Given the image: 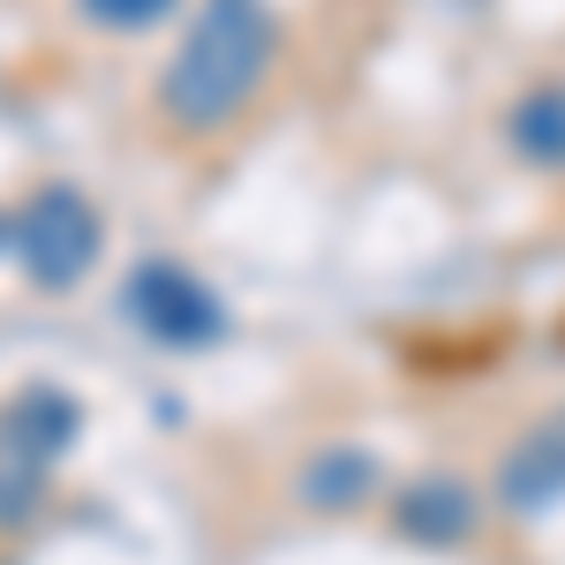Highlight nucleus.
<instances>
[{
    "instance_id": "f03ea898",
    "label": "nucleus",
    "mask_w": 565,
    "mask_h": 565,
    "mask_svg": "<svg viewBox=\"0 0 565 565\" xmlns=\"http://www.w3.org/2000/svg\"><path fill=\"white\" fill-rule=\"evenodd\" d=\"M8 226H15V257H23V271H31L39 287H53V295L76 287L90 264H98V212H90L84 189H68V181H45Z\"/></svg>"
},
{
    "instance_id": "6e6552de",
    "label": "nucleus",
    "mask_w": 565,
    "mask_h": 565,
    "mask_svg": "<svg viewBox=\"0 0 565 565\" xmlns=\"http://www.w3.org/2000/svg\"><path fill=\"white\" fill-rule=\"evenodd\" d=\"M76 8H84V23H98V31H151V23L174 15V0H76Z\"/></svg>"
},
{
    "instance_id": "423d86ee",
    "label": "nucleus",
    "mask_w": 565,
    "mask_h": 565,
    "mask_svg": "<svg viewBox=\"0 0 565 565\" xmlns=\"http://www.w3.org/2000/svg\"><path fill=\"white\" fill-rule=\"evenodd\" d=\"M505 136H513V151H521L527 167L565 174V84L521 90V98H513V114H505Z\"/></svg>"
},
{
    "instance_id": "20e7f679",
    "label": "nucleus",
    "mask_w": 565,
    "mask_h": 565,
    "mask_svg": "<svg viewBox=\"0 0 565 565\" xmlns=\"http://www.w3.org/2000/svg\"><path fill=\"white\" fill-rule=\"evenodd\" d=\"M498 490H505V505H521V513L558 505L565 498V415L535 423V430L498 460Z\"/></svg>"
},
{
    "instance_id": "1a4fd4ad",
    "label": "nucleus",
    "mask_w": 565,
    "mask_h": 565,
    "mask_svg": "<svg viewBox=\"0 0 565 565\" xmlns=\"http://www.w3.org/2000/svg\"><path fill=\"white\" fill-rule=\"evenodd\" d=\"M0 242H15V226H8V218H0Z\"/></svg>"
},
{
    "instance_id": "f257e3e1",
    "label": "nucleus",
    "mask_w": 565,
    "mask_h": 565,
    "mask_svg": "<svg viewBox=\"0 0 565 565\" xmlns=\"http://www.w3.org/2000/svg\"><path fill=\"white\" fill-rule=\"evenodd\" d=\"M271 45H279V31H271L264 0H204L196 23L181 31L167 76H159V114L181 136L226 129L257 98L264 68H271Z\"/></svg>"
},
{
    "instance_id": "7ed1b4c3",
    "label": "nucleus",
    "mask_w": 565,
    "mask_h": 565,
    "mask_svg": "<svg viewBox=\"0 0 565 565\" xmlns=\"http://www.w3.org/2000/svg\"><path fill=\"white\" fill-rule=\"evenodd\" d=\"M129 317L151 332V340H167V348H204L218 340V295L204 279H189L181 264H143L129 279Z\"/></svg>"
},
{
    "instance_id": "0eeeda50",
    "label": "nucleus",
    "mask_w": 565,
    "mask_h": 565,
    "mask_svg": "<svg viewBox=\"0 0 565 565\" xmlns=\"http://www.w3.org/2000/svg\"><path fill=\"white\" fill-rule=\"evenodd\" d=\"M377 490V460L370 452H324V460H309L302 476V498L309 505H332V513H348Z\"/></svg>"
},
{
    "instance_id": "39448f33",
    "label": "nucleus",
    "mask_w": 565,
    "mask_h": 565,
    "mask_svg": "<svg viewBox=\"0 0 565 565\" xmlns=\"http://www.w3.org/2000/svg\"><path fill=\"white\" fill-rule=\"evenodd\" d=\"M399 527L415 543H460L476 527V490L460 476H415L399 490Z\"/></svg>"
}]
</instances>
